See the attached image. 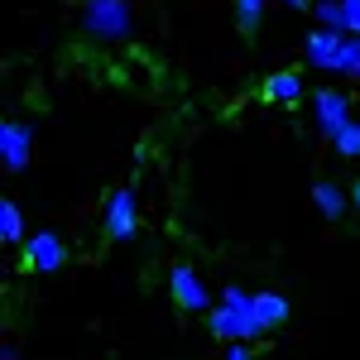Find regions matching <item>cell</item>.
<instances>
[{"instance_id": "13", "label": "cell", "mask_w": 360, "mask_h": 360, "mask_svg": "<svg viewBox=\"0 0 360 360\" xmlns=\"http://www.w3.org/2000/svg\"><path fill=\"white\" fill-rule=\"evenodd\" d=\"M332 72H336V77H351V82H360V39H356V34H346V39H341V53H336Z\"/></svg>"}, {"instance_id": "10", "label": "cell", "mask_w": 360, "mask_h": 360, "mask_svg": "<svg viewBox=\"0 0 360 360\" xmlns=\"http://www.w3.org/2000/svg\"><path fill=\"white\" fill-rule=\"evenodd\" d=\"M341 39H346V34H336V29H312V34L303 39L307 68H322V72H332L336 53H341Z\"/></svg>"}, {"instance_id": "3", "label": "cell", "mask_w": 360, "mask_h": 360, "mask_svg": "<svg viewBox=\"0 0 360 360\" xmlns=\"http://www.w3.org/2000/svg\"><path fill=\"white\" fill-rule=\"evenodd\" d=\"M101 231H106V240H115V245H125V240L139 236V197H135V188H115V193L106 197Z\"/></svg>"}, {"instance_id": "17", "label": "cell", "mask_w": 360, "mask_h": 360, "mask_svg": "<svg viewBox=\"0 0 360 360\" xmlns=\"http://www.w3.org/2000/svg\"><path fill=\"white\" fill-rule=\"evenodd\" d=\"M341 10H346V34L360 39V0H341Z\"/></svg>"}, {"instance_id": "11", "label": "cell", "mask_w": 360, "mask_h": 360, "mask_svg": "<svg viewBox=\"0 0 360 360\" xmlns=\"http://www.w3.org/2000/svg\"><path fill=\"white\" fill-rule=\"evenodd\" d=\"M312 207L327 217V221H341L351 212V193L341 183H312Z\"/></svg>"}, {"instance_id": "9", "label": "cell", "mask_w": 360, "mask_h": 360, "mask_svg": "<svg viewBox=\"0 0 360 360\" xmlns=\"http://www.w3.org/2000/svg\"><path fill=\"white\" fill-rule=\"evenodd\" d=\"M250 317H255V332H274L278 322L288 317V298L283 293H274V288H259L255 298H250Z\"/></svg>"}, {"instance_id": "5", "label": "cell", "mask_w": 360, "mask_h": 360, "mask_svg": "<svg viewBox=\"0 0 360 360\" xmlns=\"http://www.w3.org/2000/svg\"><path fill=\"white\" fill-rule=\"evenodd\" d=\"M168 293H173V303L183 307V312H212V288H207V278L197 274L193 264H173Z\"/></svg>"}, {"instance_id": "6", "label": "cell", "mask_w": 360, "mask_h": 360, "mask_svg": "<svg viewBox=\"0 0 360 360\" xmlns=\"http://www.w3.org/2000/svg\"><path fill=\"white\" fill-rule=\"evenodd\" d=\"M29 154H34V125L0 120V164H5V173H25Z\"/></svg>"}, {"instance_id": "1", "label": "cell", "mask_w": 360, "mask_h": 360, "mask_svg": "<svg viewBox=\"0 0 360 360\" xmlns=\"http://www.w3.org/2000/svg\"><path fill=\"white\" fill-rule=\"evenodd\" d=\"M77 25L91 44H125L135 34V10L130 0H82Z\"/></svg>"}, {"instance_id": "4", "label": "cell", "mask_w": 360, "mask_h": 360, "mask_svg": "<svg viewBox=\"0 0 360 360\" xmlns=\"http://www.w3.org/2000/svg\"><path fill=\"white\" fill-rule=\"evenodd\" d=\"M312 125H317V135L322 139H336L356 115H351V96L346 91H336V86H322V91H312Z\"/></svg>"}, {"instance_id": "12", "label": "cell", "mask_w": 360, "mask_h": 360, "mask_svg": "<svg viewBox=\"0 0 360 360\" xmlns=\"http://www.w3.org/2000/svg\"><path fill=\"white\" fill-rule=\"evenodd\" d=\"M29 236H34V231L25 226V212H20V202H15V197H0V240L15 250V245H25Z\"/></svg>"}, {"instance_id": "19", "label": "cell", "mask_w": 360, "mask_h": 360, "mask_svg": "<svg viewBox=\"0 0 360 360\" xmlns=\"http://www.w3.org/2000/svg\"><path fill=\"white\" fill-rule=\"evenodd\" d=\"M0 360H20V346H15V341H5V346H0Z\"/></svg>"}, {"instance_id": "15", "label": "cell", "mask_w": 360, "mask_h": 360, "mask_svg": "<svg viewBox=\"0 0 360 360\" xmlns=\"http://www.w3.org/2000/svg\"><path fill=\"white\" fill-rule=\"evenodd\" d=\"M312 15H317V29H336V34H346V10H341V0H317Z\"/></svg>"}, {"instance_id": "20", "label": "cell", "mask_w": 360, "mask_h": 360, "mask_svg": "<svg viewBox=\"0 0 360 360\" xmlns=\"http://www.w3.org/2000/svg\"><path fill=\"white\" fill-rule=\"evenodd\" d=\"M278 5H288V10H312L317 0H278Z\"/></svg>"}, {"instance_id": "21", "label": "cell", "mask_w": 360, "mask_h": 360, "mask_svg": "<svg viewBox=\"0 0 360 360\" xmlns=\"http://www.w3.org/2000/svg\"><path fill=\"white\" fill-rule=\"evenodd\" d=\"M351 207H356V212H360V178H356V183H351Z\"/></svg>"}, {"instance_id": "18", "label": "cell", "mask_w": 360, "mask_h": 360, "mask_svg": "<svg viewBox=\"0 0 360 360\" xmlns=\"http://www.w3.org/2000/svg\"><path fill=\"white\" fill-rule=\"evenodd\" d=\"M226 360H250V346L245 341H231V346H226Z\"/></svg>"}, {"instance_id": "2", "label": "cell", "mask_w": 360, "mask_h": 360, "mask_svg": "<svg viewBox=\"0 0 360 360\" xmlns=\"http://www.w3.org/2000/svg\"><path fill=\"white\" fill-rule=\"evenodd\" d=\"M250 298L255 293H245L240 283H226L221 288V298H217V307H212V336H221L226 346L231 341H255V317H250Z\"/></svg>"}, {"instance_id": "8", "label": "cell", "mask_w": 360, "mask_h": 360, "mask_svg": "<svg viewBox=\"0 0 360 360\" xmlns=\"http://www.w3.org/2000/svg\"><path fill=\"white\" fill-rule=\"evenodd\" d=\"M25 264L34 274H58L68 264V245L58 240V231H34L25 240Z\"/></svg>"}, {"instance_id": "7", "label": "cell", "mask_w": 360, "mask_h": 360, "mask_svg": "<svg viewBox=\"0 0 360 360\" xmlns=\"http://www.w3.org/2000/svg\"><path fill=\"white\" fill-rule=\"evenodd\" d=\"M259 96H264L269 106H288V111H293V106H303V101H312L298 68H278V72H269V77L259 82Z\"/></svg>"}, {"instance_id": "14", "label": "cell", "mask_w": 360, "mask_h": 360, "mask_svg": "<svg viewBox=\"0 0 360 360\" xmlns=\"http://www.w3.org/2000/svg\"><path fill=\"white\" fill-rule=\"evenodd\" d=\"M264 10H269V0H236V29L250 39L255 29L264 25Z\"/></svg>"}, {"instance_id": "16", "label": "cell", "mask_w": 360, "mask_h": 360, "mask_svg": "<svg viewBox=\"0 0 360 360\" xmlns=\"http://www.w3.org/2000/svg\"><path fill=\"white\" fill-rule=\"evenodd\" d=\"M332 149L341 154V159H360V120H351V125L332 139Z\"/></svg>"}]
</instances>
